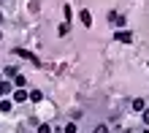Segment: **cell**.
<instances>
[{
    "label": "cell",
    "mask_w": 149,
    "mask_h": 133,
    "mask_svg": "<svg viewBox=\"0 0 149 133\" xmlns=\"http://www.w3.org/2000/svg\"><path fill=\"white\" fill-rule=\"evenodd\" d=\"M144 133H149V130H144Z\"/></svg>",
    "instance_id": "cell-17"
},
{
    "label": "cell",
    "mask_w": 149,
    "mask_h": 133,
    "mask_svg": "<svg viewBox=\"0 0 149 133\" xmlns=\"http://www.w3.org/2000/svg\"><path fill=\"white\" fill-rule=\"evenodd\" d=\"M0 38H3V33H0Z\"/></svg>",
    "instance_id": "cell-16"
},
{
    "label": "cell",
    "mask_w": 149,
    "mask_h": 133,
    "mask_svg": "<svg viewBox=\"0 0 149 133\" xmlns=\"http://www.w3.org/2000/svg\"><path fill=\"white\" fill-rule=\"evenodd\" d=\"M11 106H14L11 101H0V111H11Z\"/></svg>",
    "instance_id": "cell-9"
},
{
    "label": "cell",
    "mask_w": 149,
    "mask_h": 133,
    "mask_svg": "<svg viewBox=\"0 0 149 133\" xmlns=\"http://www.w3.org/2000/svg\"><path fill=\"white\" fill-rule=\"evenodd\" d=\"M14 90V84H8V82H3V79H0V95H8Z\"/></svg>",
    "instance_id": "cell-5"
},
{
    "label": "cell",
    "mask_w": 149,
    "mask_h": 133,
    "mask_svg": "<svg viewBox=\"0 0 149 133\" xmlns=\"http://www.w3.org/2000/svg\"><path fill=\"white\" fill-rule=\"evenodd\" d=\"M38 133H52V128H49V125H41V128H38Z\"/></svg>",
    "instance_id": "cell-13"
},
{
    "label": "cell",
    "mask_w": 149,
    "mask_h": 133,
    "mask_svg": "<svg viewBox=\"0 0 149 133\" xmlns=\"http://www.w3.org/2000/svg\"><path fill=\"white\" fill-rule=\"evenodd\" d=\"M14 55H19V57H24V60H30V63H33V65H41V60H38L36 55H33V52H24V49H16V52H14Z\"/></svg>",
    "instance_id": "cell-1"
},
{
    "label": "cell",
    "mask_w": 149,
    "mask_h": 133,
    "mask_svg": "<svg viewBox=\"0 0 149 133\" xmlns=\"http://www.w3.org/2000/svg\"><path fill=\"white\" fill-rule=\"evenodd\" d=\"M92 133H109V128H106V125H98V128H95Z\"/></svg>",
    "instance_id": "cell-12"
},
{
    "label": "cell",
    "mask_w": 149,
    "mask_h": 133,
    "mask_svg": "<svg viewBox=\"0 0 149 133\" xmlns=\"http://www.w3.org/2000/svg\"><path fill=\"white\" fill-rule=\"evenodd\" d=\"M0 79H3V76H0Z\"/></svg>",
    "instance_id": "cell-18"
},
{
    "label": "cell",
    "mask_w": 149,
    "mask_h": 133,
    "mask_svg": "<svg viewBox=\"0 0 149 133\" xmlns=\"http://www.w3.org/2000/svg\"><path fill=\"white\" fill-rule=\"evenodd\" d=\"M114 38H117L119 43H130V41H133V33H127V30H117V33H114Z\"/></svg>",
    "instance_id": "cell-2"
},
{
    "label": "cell",
    "mask_w": 149,
    "mask_h": 133,
    "mask_svg": "<svg viewBox=\"0 0 149 133\" xmlns=\"http://www.w3.org/2000/svg\"><path fill=\"white\" fill-rule=\"evenodd\" d=\"M41 98H43V95H41V90H33V92H30V101H36V103H38Z\"/></svg>",
    "instance_id": "cell-10"
},
{
    "label": "cell",
    "mask_w": 149,
    "mask_h": 133,
    "mask_svg": "<svg viewBox=\"0 0 149 133\" xmlns=\"http://www.w3.org/2000/svg\"><path fill=\"white\" fill-rule=\"evenodd\" d=\"M27 98H30V95L24 92V90H16V92H14V103H24Z\"/></svg>",
    "instance_id": "cell-4"
},
{
    "label": "cell",
    "mask_w": 149,
    "mask_h": 133,
    "mask_svg": "<svg viewBox=\"0 0 149 133\" xmlns=\"http://www.w3.org/2000/svg\"><path fill=\"white\" fill-rule=\"evenodd\" d=\"M81 22L90 27V24H92V14H90V11H81Z\"/></svg>",
    "instance_id": "cell-7"
},
{
    "label": "cell",
    "mask_w": 149,
    "mask_h": 133,
    "mask_svg": "<svg viewBox=\"0 0 149 133\" xmlns=\"http://www.w3.org/2000/svg\"><path fill=\"white\" fill-rule=\"evenodd\" d=\"M0 24H3V14H0Z\"/></svg>",
    "instance_id": "cell-15"
},
{
    "label": "cell",
    "mask_w": 149,
    "mask_h": 133,
    "mask_svg": "<svg viewBox=\"0 0 149 133\" xmlns=\"http://www.w3.org/2000/svg\"><path fill=\"white\" fill-rule=\"evenodd\" d=\"M144 122L149 125V109H144Z\"/></svg>",
    "instance_id": "cell-14"
},
{
    "label": "cell",
    "mask_w": 149,
    "mask_h": 133,
    "mask_svg": "<svg viewBox=\"0 0 149 133\" xmlns=\"http://www.w3.org/2000/svg\"><path fill=\"white\" fill-rule=\"evenodd\" d=\"M130 106H133V111H144V101H141V98H136Z\"/></svg>",
    "instance_id": "cell-8"
},
{
    "label": "cell",
    "mask_w": 149,
    "mask_h": 133,
    "mask_svg": "<svg viewBox=\"0 0 149 133\" xmlns=\"http://www.w3.org/2000/svg\"><path fill=\"white\" fill-rule=\"evenodd\" d=\"M14 84H16V87H19V90H24V84H27V79H24V76H19V74H16V76H14Z\"/></svg>",
    "instance_id": "cell-6"
},
{
    "label": "cell",
    "mask_w": 149,
    "mask_h": 133,
    "mask_svg": "<svg viewBox=\"0 0 149 133\" xmlns=\"http://www.w3.org/2000/svg\"><path fill=\"white\" fill-rule=\"evenodd\" d=\"M65 133H76V125H73V122H68V125H65Z\"/></svg>",
    "instance_id": "cell-11"
},
{
    "label": "cell",
    "mask_w": 149,
    "mask_h": 133,
    "mask_svg": "<svg viewBox=\"0 0 149 133\" xmlns=\"http://www.w3.org/2000/svg\"><path fill=\"white\" fill-rule=\"evenodd\" d=\"M109 22H114L117 27H122V24H125V16L117 14V11H109Z\"/></svg>",
    "instance_id": "cell-3"
}]
</instances>
